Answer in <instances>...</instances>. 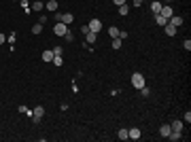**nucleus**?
I'll return each mask as SVG.
<instances>
[{
  "label": "nucleus",
  "instance_id": "18",
  "mask_svg": "<svg viewBox=\"0 0 191 142\" xmlns=\"http://www.w3.org/2000/svg\"><path fill=\"white\" fill-rule=\"evenodd\" d=\"M174 132H183V121H172V125H170Z\"/></svg>",
  "mask_w": 191,
  "mask_h": 142
},
{
  "label": "nucleus",
  "instance_id": "1",
  "mask_svg": "<svg viewBox=\"0 0 191 142\" xmlns=\"http://www.w3.org/2000/svg\"><path fill=\"white\" fill-rule=\"evenodd\" d=\"M132 85H134L136 89L144 87V74L142 72H134V74H132Z\"/></svg>",
  "mask_w": 191,
  "mask_h": 142
},
{
  "label": "nucleus",
  "instance_id": "8",
  "mask_svg": "<svg viewBox=\"0 0 191 142\" xmlns=\"http://www.w3.org/2000/svg\"><path fill=\"white\" fill-rule=\"evenodd\" d=\"M128 138H132V140H138V138H140V130H138V127H132V130H128Z\"/></svg>",
  "mask_w": 191,
  "mask_h": 142
},
{
  "label": "nucleus",
  "instance_id": "17",
  "mask_svg": "<svg viewBox=\"0 0 191 142\" xmlns=\"http://www.w3.org/2000/svg\"><path fill=\"white\" fill-rule=\"evenodd\" d=\"M108 36H110V38H119V28L110 26V28H108Z\"/></svg>",
  "mask_w": 191,
  "mask_h": 142
},
{
  "label": "nucleus",
  "instance_id": "7",
  "mask_svg": "<svg viewBox=\"0 0 191 142\" xmlns=\"http://www.w3.org/2000/svg\"><path fill=\"white\" fill-rule=\"evenodd\" d=\"M183 21H185V19H183V17H176V15H172V17L168 19V23H172L174 28H181V26H183Z\"/></svg>",
  "mask_w": 191,
  "mask_h": 142
},
{
  "label": "nucleus",
  "instance_id": "26",
  "mask_svg": "<svg viewBox=\"0 0 191 142\" xmlns=\"http://www.w3.org/2000/svg\"><path fill=\"white\" fill-rule=\"evenodd\" d=\"M140 95H142V98H149V95H151V91H149L146 87H140Z\"/></svg>",
  "mask_w": 191,
  "mask_h": 142
},
{
  "label": "nucleus",
  "instance_id": "19",
  "mask_svg": "<svg viewBox=\"0 0 191 142\" xmlns=\"http://www.w3.org/2000/svg\"><path fill=\"white\" fill-rule=\"evenodd\" d=\"M168 138H170V140H181V138H183V134H181V132H174V130H172V132L168 134Z\"/></svg>",
  "mask_w": 191,
  "mask_h": 142
},
{
  "label": "nucleus",
  "instance_id": "16",
  "mask_svg": "<svg viewBox=\"0 0 191 142\" xmlns=\"http://www.w3.org/2000/svg\"><path fill=\"white\" fill-rule=\"evenodd\" d=\"M155 23H157V26H161V28H164V26H166V23H168V19H166V17H161V15H159V13H157V15H155Z\"/></svg>",
  "mask_w": 191,
  "mask_h": 142
},
{
  "label": "nucleus",
  "instance_id": "15",
  "mask_svg": "<svg viewBox=\"0 0 191 142\" xmlns=\"http://www.w3.org/2000/svg\"><path fill=\"white\" fill-rule=\"evenodd\" d=\"M96 38H98V34H96V32H87V34H85V41H87V45H94Z\"/></svg>",
  "mask_w": 191,
  "mask_h": 142
},
{
  "label": "nucleus",
  "instance_id": "6",
  "mask_svg": "<svg viewBox=\"0 0 191 142\" xmlns=\"http://www.w3.org/2000/svg\"><path fill=\"white\" fill-rule=\"evenodd\" d=\"M159 15H161V17H166V19H170V17L174 15V13H172V6H170V4H166V6H161V11H159Z\"/></svg>",
  "mask_w": 191,
  "mask_h": 142
},
{
  "label": "nucleus",
  "instance_id": "31",
  "mask_svg": "<svg viewBox=\"0 0 191 142\" xmlns=\"http://www.w3.org/2000/svg\"><path fill=\"white\" fill-rule=\"evenodd\" d=\"M113 2H115V4H117V6H121V4H125V2H128V0H113Z\"/></svg>",
  "mask_w": 191,
  "mask_h": 142
},
{
  "label": "nucleus",
  "instance_id": "21",
  "mask_svg": "<svg viewBox=\"0 0 191 142\" xmlns=\"http://www.w3.org/2000/svg\"><path fill=\"white\" fill-rule=\"evenodd\" d=\"M32 32H34V34H41V32H43V23H34Z\"/></svg>",
  "mask_w": 191,
  "mask_h": 142
},
{
  "label": "nucleus",
  "instance_id": "12",
  "mask_svg": "<svg viewBox=\"0 0 191 142\" xmlns=\"http://www.w3.org/2000/svg\"><path fill=\"white\" fill-rule=\"evenodd\" d=\"M45 9H47V11H51V13H53V11H57V0H47V2H45Z\"/></svg>",
  "mask_w": 191,
  "mask_h": 142
},
{
  "label": "nucleus",
  "instance_id": "25",
  "mask_svg": "<svg viewBox=\"0 0 191 142\" xmlns=\"http://www.w3.org/2000/svg\"><path fill=\"white\" fill-rule=\"evenodd\" d=\"M64 38H66V41H68V43H72V41H74V34H72V32H70V30H68V32H66V36H64Z\"/></svg>",
  "mask_w": 191,
  "mask_h": 142
},
{
  "label": "nucleus",
  "instance_id": "22",
  "mask_svg": "<svg viewBox=\"0 0 191 142\" xmlns=\"http://www.w3.org/2000/svg\"><path fill=\"white\" fill-rule=\"evenodd\" d=\"M119 140H128V130H119Z\"/></svg>",
  "mask_w": 191,
  "mask_h": 142
},
{
  "label": "nucleus",
  "instance_id": "10",
  "mask_svg": "<svg viewBox=\"0 0 191 142\" xmlns=\"http://www.w3.org/2000/svg\"><path fill=\"white\" fill-rule=\"evenodd\" d=\"M170 132H172V127H170L168 123L159 127V136H161V138H168V134H170Z\"/></svg>",
  "mask_w": 191,
  "mask_h": 142
},
{
  "label": "nucleus",
  "instance_id": "11",
  "mask_svg": "<svg viewBox=\"0 0 191 142\" xmlns=\"http://www.w3.org/2000/svg\"><path fill=\"white\" fill-rule=\"evenodd\" d=\"M41 57H43V62H53V57H55V55H53V51H51V49H47V51H43V55H41Z\"/></svg>",
  "mask_w": 191,
  "mask_h": 142
},
{
  "label": "nucleus",
  "instance_id": "20",
  "mask_svg": "<svg viewBox=\"0 0 191 142\" xmlns=\"http://www.w3.org/2000/svg\"><path fill=\"white\" fill-rule=\"evenodd\" d=\"M119 13H121V15H128V13H130V6H128V2L119 6Z\"/></svg>",
  "mask_w": 191,
  "mask_h": 142
},
{
  "label": "nucleus",
  "instance_id": "32",
  "mask_svg": "<svg viewBox=\"0 0 191 142\" xmlns=\"http://www.w3.org/2000/svg\"><path fill=\"white\" fill-rule=\"evenodd\" d=\"M4 41H6V36H4V34H0V45H2Z\"/></svg>",
  "mask_w": 191,
  "mask_h": 142
},
{
  "label": "nucleus",
  "instance_id": "9",
  "mask_svg": "<svg viewBox=\"0 0 191 142\" xmlns=\"http://www.w3.org/2000/svg\"><path fill=\"white\" fill-rule=\"evenodd\" d=\"M176 30H178V28H174L172 23H166V26H164V32H166L168 36H174V34H176Z\"/></svg>",
  "mask_w": 191,
  "mask_h": 142
},
{
  "label": "nucleus",
  "instance_id": "23",
  "mask_svg": "<svg viewBox=\"0 0 191 142\" xmlns=\"http://www.w3.org/2000/svg\"><path fill=\"white\" fill-rule=\"evenodd\" d=\"M53 64H55V66H62V64H64L62 55H55V57H53Z\"/></svg>",
  "mask_w": 191,
  "mask_h": 142
},
{
  "label": "nucleus",
  "instance_id": "28",
  "mask_svg": "<svg viewBox=\"0 0 191 142\" xmlns=\"http://www.w3.org/2000/svg\"><path fill=\"white\" fill-rule=\"evenodd\" d=\"M81 32H83V34H87V32H92V30H89V26H87V23H83V26H81Z\"/></svg>",
  "mask_w": 191,
  "mask_h": 142
},
{
  "label": "nucleus",
  "instance_id": "3",
  "mask_svg": "<svg viewBox=\"0 0 191 142\" xmlns=\"http://www.w3.org/2000/svg\"><path fill=\"white\" fill-rule=\"evenodd\" d=\"M55 17H57L62 23H66V26H70V23L74 21V15H72V13H57Z\"/></svg>",
  "mask_w": 191,
  "mask_h": 142
},
{
  "label": "nucleus",
  "instance_id": "27",
  "mask_svg": "<svg viewBox=\"0 0 191 142\" xmlns=\"http://www.w3.org/2000/svg\"><path fill=\"white\" fill-rule=\"evenodd\" d=\"M62 53H64L62 47H53V55H62Z\"/></svg>",
  "mask_w": 191,
  "mask_h": 142
},
{
  "label": "nucleus",
  "instance_id": "30",
  "mask_svg": "<svg viewBox=\"0 0 191 142\" xmlns=\"http://www.w3.org/2000/svg\"><path fill=\"white\" fill-rule=\"evenodd\" d=\"M185 121H187V123H191V112H189V110L185 112Z\"/></svg>",
  "mask_w": 191,
  "mask_h": 142
},
{
  "label": "nucleus",
  "instance_id": "14",
  "mask_svg": "<svg viewBox=\"0 0 191 142\" xmlns=\"http://www.w3.org/2000/svg\"><path fill=\"white\" fill-rule=\"evenodd\" d=\"M161 6H164V4H161V2H159V0H153V2H151V11H153V13H155V15H157V13H159V11H161Z\"/></svg>",
  "mask_w": 191,
  "mask_h": 142
},
{
  "label": "nucleus",
  "instance_id": "29",
  "mask_svg": "<svg viewBox=\"0 0 191 142\" xmlns=\"http://www.w3.org/2000/svg\"><path fill=\"white\" fill-rule=\"evenodd\" d=\"M183 47H185V51H191V41H189V38L183 43Z\"/></svg>",
  "mask_w": 191,
  "mask_h": 142
},
{
  "label": "nucleus",
  "instance_id": "2",
  "mask_svg": "<svg viewBox=\"0 0 191 142\" xmlns=\"http://www.w3.org/2000/svg\"><path fill=\"white\" fill-rule=\"evenodd\" d=\"M43 117H45V106H34V110H32V121H34V123H41Z\"/></svg>",
  "mask_w": 191,
  "mask_h": 142
},
{
  "label": "nucleus",
  "instance_id": "4",
  "mask_svg": "<svg viewBox=\"0 0 191 142\" xmlns=\"http://www.w3.org/2000/svg\"><path fill=\"white\" fill-rule=\"evenodd\" d=\"M53 32H55L57 36H66V32H68V26H66V23H62V21H57V23L53 26Z\"/></svg>",
  "mask_w": 191,
  "mask_h": 142
},
{
  "label": "nucleus",
  "instance_id": "5",
  "mask_svg": "<svg viewBox=\"0 0 191 142\" xmlns=\"http://www.w3.org/2000/svg\"><path fill=\"white\" fill-rule=\"evenodd\" d=\"M87 26H89V30H92V32H96V34L102 30V21H100V19H96V17L89 21V23H87Z\"/></svg>",
  "mask_w": 191,
  "mask_h": 142
},
{
  "label": "nucleus",
  "instance_id": "24",
  "mask_svg": "<svg viewBox=\"0 0 191 142\" xmlns=\"http://www.w3.org/2000/svg\"><path fill=\"white\" fill-rule=\"evenodd\" d=\"M113 49H121V38H113Z\"/></svg>",
  "mask_w": 191,
  "mask_h": 142
},
{
  "label": "nucleus",
  "instance_id": "13",
  "mask_svg": "<svg viewBox=\"0 0 191 142\" xmlns=\"http://www.w3.org/2000/svg\"><path fill=\"white\" fill-rule=\"evenodd\" d=\"M43 9H45V2H43V0H34V2H32V11L38 13V11H43Z\"/></svg>",
  "mask_w": 191,
  "mask_h": 142
}]
</instances>
